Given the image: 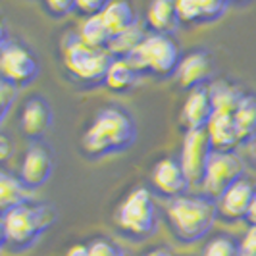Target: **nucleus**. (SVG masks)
<instances>
[{"label":"nucleus","mask_w":256,"mask_h":256,"mask_svg":"<svg viewBox=\"0 0 256 256\" xmlns=\"http://www.w3.org/2000/svg\"><path fill=\"white\" fill-rule=\"evenodd\" d=\"M202 256H241V244L230 235H216L204 244Z\"/></svg>","instance_id":"26"},{"label":"nucleus","mask_w":256,"mask_h":256,"mask_svg":"<svg viewBox=\"0 0 256 256\" xmlns=\"http://www.w3.org/2000/svg\"><path fill=\"white\" fill-rule=\"evenodd\" d=\"M146 38V33L139 24L133 26L131 29L116 35L110 38V44H108V52L114 56V58H128L131 52L135 50L142 40Z\"/></svg>","instance_id":"25"},{"label":"nucleus","mask_w":256,"mask_h":256,"mask_svg":"<svg viewBox=\"0 0 256 256\" xmlns=\"http://www.w3.org/2000/svg\"><path fill=\"white\" fill-rule=\"evenodd\" d=\"M141 74L129 64L128 60L124 58H116L108 74H106V79H104V85L114 92H128L135 87V83L139 81Z\"/></svg>","instance_id":"22"},{"label":"nucleus","mask_w":256,"mask_h":256,"mask_svg":"<svg viewBox=\"0 0 256 256\" xmlns=\"http://www.w3.org/2000/svg\"><path fill=\"white\" fill-rule=\"evenodd\" d=\"M246 220H248V224H250V226H256V194H254L252 204H250V210H248V216H246Z\"/></svg>","instance_id":"34"},{"label":"nucleus","mask_w":256,"mask_h":256,"mask_svg":"<svg viewBox=\"0 0 256 256\" xmlns=\"http://www.w3.org/2000/svg\"><path fill=\"white\" fill-rule=\"evenodd\" d=\"M152 183L160 194L172 198L183 196L185 191L191 187V181L187 180L181 162L176 158H162L152 168Z\"/></svg>","instance_id":"11"},{"label":"nucleus","mask_w":256,"mask_h":256,"mask_svg":"<svg viewBox=\"0 0 256 256\" xmlns=\"http://www.w3.org/2000/svg\"><path fill=\"white\" fill-rule=\"evenodd\" d=\"M66 256H90L89 244H76L66 252Z\"/></svg>","instance_id":"33"},{"label":"nucleus","mask_w":256,"mask_h":256,"mask_svg":"<svg viewBox=\"0 0 256 256\" xmlns=\"http://www.w3.org/2000/svg\"><path fill=\"white\" fill-rule=\"evenodd\" d=\"M144 256H174L168 248H152V250H148Z\"/></svg>","instance_id":"35"},{"label":"nucleus","mask_w":256,"mask_h":256,"mask_svg":"<svg viewBox=\"0 0 256 256\" xmlns=\"http://www.w3.org/2000/svg\"><path fill=\"white\" fill-rule=\"evenodd\" d=\"M90 256H128L124 248H120L116 243L108 239H94L89 243Z\"/></svg>","instance_id":"28"},{"label":"nucleus","mask_w":256,"mask_h":256,"mask_svg":"<svg viewBox=\"0 0 256 256\" xmlns=\"http://www.w3.org/2000/svg\"><path fill=\"white\" fill-rule=\"evenodd\" d=\"M76 8L77 2L74 0H52V2L44 4V10H48L52 18H66L72 12H76Z\"/></svg>","instance_id":"29"},{"label":"nucleus","mask_w":256,"mask_h":256,"mask_svg":"<svg viewBox=\"0 0 256 256\" xmlns=\"http://www.w3.org/2000/svg\"><path fill=\"white\" fill-rule=\"evenodd\" d=\"M16 100H18V87L8 81H0V122L2 124L8 120Z\"/></svg>","instance_id":"27"},{"label":"nucleus","mask_w":256,"mask_h":256,"mask_svg":"<svg viewBox=\"0 0 256 256\" xmlns=\"http://www.w3.org/2000/svg\"><path fill=\"white\" fill-rule=\"evenodd\" d=\"M10 141H8V137L6 135H2L0 137V158H2V162H6L8 158H10Z\"/></svg>","instance_id":"32"},{"label":"nucleus","mask_w":256,"mask_h":256,"mask_svg":"<svg viewBox=\"0 0 256 256\" xmlns=\"http://www.w3.org/2000/svg\"><path fill=\"white\" fill-rule=\"evenodd\" d=\"M62 60L68 76L77 83L94 87L106 79V74L116 58L108 50L90 48L77 35V31L68 33L62 40Z\"/></svg>","instance_id":"4"},{"label":"nucleus","mask_w":256,"mask_h":256,"mask_svg":"<svg viewBox=\"0 0 256 256\" xmlns=\"http://www.w3.org/2000/svg\"><path fill=\"white\" fill-rule=\"evenodd\" d=\"M178 81L183 89H200L204 83L212 77V60L204 50L189 52L181 58L180 68H178Z\"/></svg>","instance_id":"16"},{"label":"nucleus","mask_w":256,"mask_h":256,"mask_svg":"<svg viewBox=\"0 0 256 256\" xmlns=\"http://www.w3.org/2000/svg\"><path fill=\"white\" fill-rule=\"evenodd\" d=\"M137 139V124L128 110L120 106H106L94 116L92 124L81 137L85 154L100 158L128 150Z\"/></svg>","instance_id":"1"},{"label":"nucleus","mask_w":256,"mask_h":256,"mask_svg":"<svg viewBox=\"0 0 256 256\" xmlns=\"http://www.w3.org/2000/svg\"><path fill=\"white\" fill-rule=\"evenodd\" d=\"M56 222V212L44 204H24L2 214V246L12 252H24L40 239Z\"/></svg>","instance_id":"2"},{"label":"nucleus","mask_w":256,"mask_h":256,"mask_svg":"<svg viewBox=\"0 0 256 256\" xmlns=\"http://www.w3.org/2000/svg\"><path fill=\"white\" fill-rule=\"evenodd\" d=\"M146 24L152 29V33L170 37V33H174L181 26L176 4L168 2V0H156V2H152L148 6V10H146Z\"/></svg>","instance_id":"19"},{"label":"nucleus","mask_w":256,"mask_h":256,"mask_svg":"<svg viewBox=\"0 0 256 256\" xmlns=\"http://www.w3.org/2000/svg\"><path fill=\"white\" fill-rule=\"evenodd\" d=\"M214 104L210 100L208 87L194 89L187 94L185 104L181 108V126L187 131H204L214 116Z\"/></svg>","instance_id":"13"},{"label":"nucleus","mask_w":256,"mask_h":256,"mask_svg":"<svg viewBox=\"0 0 256 256\" xmlns=\"http://www.w3.org/2000/svg\"><path fill=\"white\" fill-rule=\"evenodd\" d=\"M54 122V114H52L50 102L44 100L42 96H31L22 110V118H20V126L24 135L29 139H42L46 135V131L52 128Z\"/></svg>","instance_id":"15"},{"label":"nucleus","mask_w":256,"mask_h":256,"mask_svg":"<svg viewBox=\"0 0 256 256\" xmlns=\"http://www.w3.org/2000/svg\"><path fill=\"white\" fill-rule=\"evenodd\" d=\"M256 189L248 180L237 181L233 187H230L216 200V208H218V216H222L228 222H237L248 216L250 204L254 200Z\"/></svg>","instance_id":"12"},{"label":"nucleus","mask_w":256,"mask_h":256,"mask_svg":"<svg viewBox=\"0 0 256 256\" xmlns=\"http://www.w3.org/2000/svg\"><path fill=\"white\" fill-rule=\"evenodd\" d=\"M100 16H102L104 24H106L112 37H116V35H120V33H124V31H128V29L139 24L133 6L129 2H122V0L120 2H108Z\"/></svg>","instance_id":"21"},{"label":"nucleus","mask_w":256,"mask_h":256,"mask_svg":"<svg viewBox=\"0 0 256 256\" xmlns=\"http://www.w3.org/2000/svg\"><path fill=\"white\" fill-rule=\"evenodd\" d=\"M235 126L239 131L241 142H248L256 139V94H244L239 108L233 114Z\"/></svg>","instance_id":"24"},{"label":"nucleus","mask_w":256,"mask_h":256,"mask_svg":"<svg viewBox=\"0 0 256 256\" xmlns=\"http://www.w3.org/2000/svg\"><path fill=\"white\" fill-rule=\"evenodd\" d=\"M106 4L108 2H102V0H94V2H90V0H77L76 12L81 14L83 20L85 18H94V16H100L104 12Z\"/></svg>","instance_id":"30"},{"label":"nucleus","mask_w":256,"mask_h":256,"mask_svg":"<svg viewBox=\"0 0 256 256\" xmlns=\"http://www.w3.org/2000/svg\"><path fill=\"white\" fill-rule=\"evenodd\" d=\"M124 60H128L141 76L142 74H154L158 77H170L178 74L181 56L174 38L168 37V35L150 33Z\"/></svg>","instance_id":"5"},{"label":"nucleus","mask_w":256,"mask_h":256,"mask_svg":"<svg viewBox=\"0 0 256 256\" xmlns=\"http://www.w3.org/2000/svg\"><path fill=\"white\" fill-rule=\"evenodd\" d=\"M230 4L224 0H180L176 2V10L181 26H198L212 24L224 18Z\"/></svg>","instance_id":"14"},{"label":"nucleus","mask_w":256,"mask_h":256,"mask_svg":"<svg viewBox=\"0 0 256 256\" xmlns=\"http://www.w3.org/2000/svg\"><path fill=\"white\" fill-rule=\"evenodd\" d=\"M116 224L120 230L135 239H144L156 231V206L148 189H133L116 210Z\"/></svg>","instance_id":"6"},{"label":"nucleus","mask_w":256,"mask_h":256,"mask_svg":"<svg viewBox=\"0 0 256 256\" xmlns=\"http://www.w3.org/2000/svg\"><path fill=\"white\" fill-rule=\"evenodd\" d=\"M206 133H208L210 142H212V146H214L216 152H231L241 142V137H239V131H237V126H235L233 114L214 112L210 124H208V128H206Z\"/></svg>","instance_id":"17"},{"label":"nucleus","mask_w":256,"mask_h":256,"mask_svg":"<svg viewBox=\"0 0 256 256\" xmlns=\"http://www.w3.org/2000/svg\"><path fill=\"white\" fill-rule=\"evenodd\" d=\"M54 172V156L48 144L44 142H35L27 148L22 170H20V178L27 185L29 191H37L42 185H46L52 178Z\"/></svg>","instance_id":"10"},{"label":"nucleus","mask_w":256,"mask_h":256,"mask_svg":"<svg viewBox=\"0 0 256 256\" xmlns=\"http://www.w3.org/2000/svg\"><path fill=\"white\" fill-rule=\"evenodd\" d=\"M31 192L27 189V185L22 181L20 176H12L10 172H2L0 174V210L2 214L18 208V206L29 204V196Z\"/></svg>","instance_id":"18"},{"label":"nucleus","mask_w":256,"mask_h":256,"mask_svg":"<svg viewBox=\"0 0 256 256\" xmlns=\"http://www.w3.org/2000/svg\"><path fill=\"white\" fill-rule=\"evenodd\" d=\"M77 35L81 38V42H85L90 48H98V50H108L110 44V31L104 24L102 16H94V18H85L79 26Z\"/></svg>","instance_id":"23"},{"label":"nucleus","mask_w":256,"mask_h":256,"mask_svg":"<svg viewBox=\"0 0 256 256\" xmlns=\"http://www.w3.org/2000/svg\"><path fill=\"white\" fill-rule=\"evenodd\" d=\"M208 92H210V100L214 104V110L224 112V114H235V110L239 108V104L246 94L237 85L224 81V79L212 81L208 85Z\"/></svg>","instance_id":"20"},{"label":"nucleus","mask_w":256,"mask_h":256,"mask_svg":"<svg viewBox=\"0 0 256 256\" xmlns=\"http://www.w3.org/2000/svg\"><path fill=\"white\" fill-rule=\"evenodd\" d=\"M214 152L216 150L210 142L206 129L204 131H185L180 162L187 180L191 181V185H202L206 168H208V162Z\"/></svg>","instance_id":"9"},{"label":"nucleus","mask_w":256,"mask_h":256,"mask_svg":"<svg viewBox=\"0 0 256 256\" xmlns=\"http://www.w3.org/2000/svg\"><path fill=\"white\" fill-rule=\"evenodd\" d=\"M0 76L2 81H8L20 87L31 85L40 74V66L35 54L26 48L24 44L16 42L8 37L6 31H2V42H0Z\"/></svg>","instance_id":"7"},{"label":"nucleus","mask_w":256,"mask_h":256,"mask_svg":"<svg viewBox=\"0 0 256 256\" xmlns=\"http://www.w3.org/2000/svg\"><path fill=\"white\" fill-rule=\"evenodd\" d=\"M168 222L181 243H196L212 231L218 208L208 196H178L168 202Z\"/></svg>","instance_id":"3"},{"label":"nucleus","mask_w":256,"mask_h":256,"mask_svg":"<svg viewBox=\"0 0 256 256\" xmlns=\"http://www.w3.org/2000/svg\"><path fill=\"white\" fill-rule=\"evenodd\" d=\"M241 180H243V162L231 152H214L202 180L204 196L218 200L230 187Z\"/></svg>","instance_id":"8"},{"label":"nucleus","mask_w":256,"mask_h":256,"mask_svg":"<svg viewBox=\"0 0 256 256\" xmlns=\"http://www.w3.org/2000/svg\"><path fill=\"white\" fill-rule=\"evenodd\" d=\"M239 244H241V256H256V226H250L246 230Z\"/></svg>","instance_id":"31"}]
</instances>
